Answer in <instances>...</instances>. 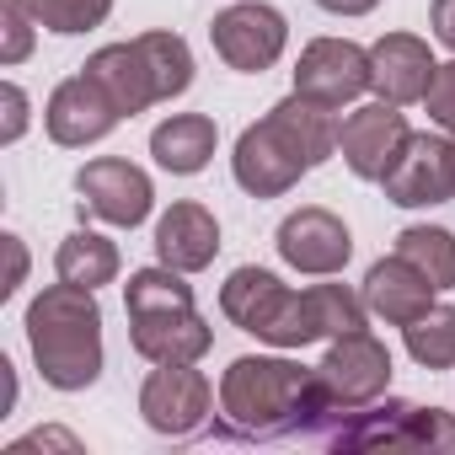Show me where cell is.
I'll return each instance as SVG.
<instances>
[{"label":"cell","mask_w":455,"mask_h":455,"mask_svg":"<svg viewBox=\"0 0 455 455\" xmlns=\"http://www.w3.org/2000/svg\"><path fill=\"white\" fill-rule=\"evenodd\" d=\"M220 311H225V322H236L242 332H252L258 343H274V348H306L322 338H343V332H359L370 316L364 295H354L348 284L290 290V284H279V274H268L258 263L236 268L220 284Z\"/></svg>","instance_id":"1"},{"label":"cell","mask_w":455,"mask_h":455,"mask_svg":"<svg viewBox=\"0 0 455 455\" xmlns=\"http://www.w3.org/2000/svg\"><path fill=\"white\" fill-rule=\"evenodd\" d=\"M332 423V402L316 380V370L295 359H263L242 354L220 375V439H290L311 434L322 439Z\"/></svg>","instance_id":"2"},{"label":"cell","mask_w":455,"mask_h":455,"mask_svg":"<svg viewBox=\"0 0 455 455\" xmlns=\"http://www.w3.org/2000/svg\"><path fill=\"white\" fill-rule=\"evenodd\" d=\"M332 150H338V113L332 108H316L306 97H284L258 124L242 129L236 156H231V172H236V188L242 193L279 198L306 172H316Z\"/></svg>","instance_id":"3"},{"label":"cell","mask_w":455,"mask_h":455,"mask_svg":"<svg viewBox=\"0 0 455 455\" xmlns=\"http://www.w3.org/2000/svg\"><path fill=\"white\" fill-rule=\"evenodd\" d=\"M28 343L54 391H86L102 375V306L97 290L49 284L28 306Z\"/></svg>","instance_id":"4"},{"label":"cell","mask_w":455,"mask_h":455,"mask_svg":"<svg viewBox=\"0 0 455 455\" xmlns=\"http://www.w3.org/2000/svg\"><path fill=\"white\" fill-rule=\"evenodd\" d=\"M124 311H129V343L150 364H198L209 354V343H214L209 322L193 306V290L166 263L129 274Z\"/></svg>","instance_id":"5"},{"label":"cell","mask_w":455,"mask_h":455,"mask_svg":"<svg viewBox=\"0 0 455 455\" xmlns=\"http://www.w3.org/2000/svg\"><path fill=\"white\" fill-rule=\"evenodd\" d=\"M332 450H455V418L439 407L412 402H370L359 412H343L327 434Z\"/></svg>","instance_id":"6"},{"label":"cell","mask_w":455,"mask_h":455,"mask_svg":"<svg viewBox=\"0 0 455 455\" xmlns=\"http://www.w3.org/2000/svg\"><path fill=\"white\" fill-rule=\"evenodd\" d=\"M316 380H322V391L332 402V423H327V434H332L343 412H359V407H370V402H380L391 391V348L370 327L343 332V338H332L327 359L316 364Z\"/></svg>","instance_id":"7"},{"label":"cell","mask_w":455,"mask_h":455,"mask_svg":"<svg viewBox=\"0 0 455 455\" xmlns=\"http://www.w3.org/2000/svg\"><path fill=\"white\" fill-rule=\"evenodd\" d=\"M370 92V49L348 44V38H311L300 49L295 65V97L343 113L348 102H359Z\"/></svg>","instance_id":"8"},{"label":"cell","mask_w":455,"mask_h":455,"mask_svg":"<svg viewBox=\"0 0 455 455\" xmlns=\"http://www.w3.org/2000/svg\"><path fill=\"white\" fill-rule=\"evenodd\" d=\"M140 412H145V423H150L156 434L188 439V434H198V428L209 423V412H214V386H209V375L193 370V364H156V370L145 375V386H140Z\"/></svg>","instance_id":"9"},{"label":"cell","mask_w":455,"mask_h":455,"mask_svg":"<svg viewBox=\"0 0 455 455\" xmlns=\"http://www.w3.org/2000/svg\"><path fill=\"white\" fill-rule=\"evenodd\" d=\"M209 44H214V54L231 65V70L263 76L268 65H279V54L290 44V22L274 6H263V0H242V6H225L214 17Z\"/></svg>","instance_id":"10"},{"label":"cell","mask_w":455,"mask_h":455,"mask_svg":"<svg viewBox=\"0 0 455 455\" xmlns=\"http://www.w3.org/2000/svg\"><path fill=\"white\" fill-rule=\"evenodd\" d=\"M386 198L402 209H428L455 198V134H407L396 166L380 177Z\"/></svg>","instance_id":"11"},{"label":"cell","mask_w":455,"mask_h":455,"mask_svg":"<svg viewBox=\"0 0 455 455\" xmlns=\"http://www.w3.org/2000/svg\"><path fill=\"white\" fill-rule=\"evenodd\" d=\"M407 134L412 129H407V118H402L396 102H364V108H354L338 124V156H343V166L359 182H380L396 166Z\"/></svg>","instance_id":"12"},{"label":"cell","mask_w":455,"mask_h":455,"mask_svg":"<svg viewBox=\"0 0 455 455\" xmlns=\"http://www.w3.org/2000/svg\"><path fill=\"white\" fill-rule=\"evenodd\" d=\"M76 193H81V209L108 220V225H124V231H134V225L150 214L156 204V188L150 177L134 166V161H118V156H97L76 172Z\"/></svg>","instance_id":"13"},{"label":"cell","mask_w":455,"mask_h":455,"mask_svg":"<svg viewBox=\"0 0 455 455\" xmlns=\"http://www.w3.org/2000/svg\"><path fill=\"white\" fill-rule=\"evenodd\" d=\"M279 258L295 268V274H311V279H332L348 268L354 258V236H348V225L322 209V204H306L295 209L284 225H279Z\"/></svg>","instance_id":"14"},{"label":"cell","mask_w":455,"mask_h":455,"mask_svg":"<svg viewBox=\"0 0 455 455\" xmlns=\"http://www.w3.org/2000/svg\"><path fill=\"white\" fill-rule=\"evenodd\" d=\"M118 124H124V113L113 108V97H108L86 70H81V76H70V81H60V86L49 92L44 129H49V140H54V145H65V150H81V145L108 140Z\"/></svg>","instance_id":"15"},{"label":"cell","mask_w":455,"mask_h":455,"mask_svg":"<svg viewBox=\"0 0 455 455\" xmlns=\"http://www.w3.org/2000/svg\"><path fill=\"white\" fill-rule=\"evenodd\" d=\"M434 54L423 38L412 33H386L370 44V92L380 102H396V108H412L428 97V81H434Z\"/></svg>","instance_id":"16"},{"label":"cell","mask_w":455,"mask_h":455,"mask_svg":"<svg viewBox=\"0 0 455 455\" xmlns=\"http://www.w3.org/2000/svg\"><path fill=\"white\" fill-rule=\"evenodd\" d=\"M81 70H86V76H92V81L113 97V108H118L124 118H134V113H145V108L166 102L161 76H156V65H150V54H145V44H140V38L97 49Z\"/></svg>","instance_id":"17"},{"label":"cell","mask_w":455,"mask_h":455,"mask_svg":"<svg viewBox=\"0 0 455 455\" xmlns=\"http://www.w3.org/2000/svg\"><path fill=\"white\" fill-rule=\"evenodd\" d=\"M214 252H220V225H214V214H209L204 204L182 198V204H172V209L156 220V258H161L166 268L198 274V268L214 263Z\"/></svg>","instance_id":"18"},{"label":"cell","mask_w":455,"mask_h":455,"mask_svg":"<svg viewBox=\"0 0 455 455\" xmlns=\"http://www.w3.org/2000/svg\"><path fill=\"white\" fill-rule=\"evenodd\" d=\"M434 279L423 274V268H412L402 252H391V258H380L370 274H364V306L380 316V322H391V327H407V322H418L428 306H434Z\"/></svg>","instance_id":"19"},{"label":"cell","mask_w":455,"mask_h":455,"mask_svg":"<svg viewBox=\"0 0 455 455\" xmlns=\"http://www.w3.org/2000/svg\"><path fill=\"white\" fill-rule=\"evenodd\" d=\"M214 140H220L214 118H204V113H172L166 124H156L150 156H156V166H166L172 177H193V172L209 166Z\"/></svg>","instance_id":"20"},{"label":"cell","mask_w":455,"mask_h":455,"mask_svg":"<svg viewBox=\"0 0 455 455\" xmlns=\"http://www.w3.org/2000/svg\"><path fill=\"white\" fill-rule=\"evenodd\" d=\"M54 274L65 284H81V290H102L118 279V247L97 231H70L54 252Z\"/></svg>","instance_id":"21"},{"label":"cell","mask_w":455,"mask_h":455,"mask_svg":"<svg viewBox=\"0 0 455 455\" xmlns=\"http://www.w3.org/2000/svg\"><path fill=\"white\" fill-rule=\"evenodd\" d=\"M396 252L434 279V290H455V236L444 225H407L396 236Z\"/></svg>","instance_id":"22"},{"label":"cell","mask_w":455,"mask_h":455,"mask_svg":"<svg viewBox=\"0 0 455 455\" xmlns=\"http://www.w3.org/2000/svg\"><path fill=\"white\" fill-rule=\"evenodd\" d=\"M402 338L423 370H455V306H428L418 322L402 327Z\"/></svg>","instance_id":"23"},{"label":"cell","mask_w":455,"mask_h":455,"mask_svg":"<svg viewBox=\"0 0 455 455\" xmlns=\"http://www.w3.org/2000/svg\"><path fill=\"white\" fill-rule=\"evenodd\" d=\"M33 12H38V22H44L49 33L76 38V33H92V28L108 22L113 0H33Z\"/></svg>","instance_id":"24"},{"label":"cell","mask_w":455,"mask_h":455,"mask_svg":"<svg viewBox=\"0 0 455 455\" xmlns=\"http://www.w3.org/2000/svg\"><path fill=\"white\" fill-rule=\"evenodd\" d=\"M33 28H44L33 0H0V65H22L33 54Z\"/></svg>","instance_id":"25"},{"label":"cell","mask_w":455,"mask_h":455,"mask_svg":"<svg viewBox=\"0 0 455 455\" xmlns=\"http://www.w3.org/2000/svg\"><path fill=\"white\" fill-rule=\"evenodd\" d=\"M423 108H428L434 129L455 134V60L434 70V81H428V97H423Z\"/></svg>","instance_id":"26"},{"label":"cell","mask_w":455,"mask_h":455,"mask_svg":"<svg viewBox=\"0 0 455 455\" xmlns=\"http://www.w3.org/2000/svg\"><path fill=\"white\" fill-rule=\"evenodd\" d=\"M0 97H6V129H0V140L17 145V140H22V129H28V92L6 81V92H0Z\"/></svg>","instance_id":"27"},{"label":"cell","mask_w":455,"mask_h":455,"mask_svg":"<svg viewBox=\"0 0 455 455\" xmlns=\"http://www.w3.org/2000/svg\"><path fill=\"white\" fill-rule=\"evenodd\" d=\"M428 28H434V38L455 54V0H434V6H428Z\"/></svg>","instance_id":"28"},{"label":"cell","mask_w":455,"mask_h":455,"mask_svg":"<svg viewBox=\"0 0 455 455\" xmlns=\"http://www.w3.org/2000/svg\"><path fill=\"white\" fill-rule=\"evenodd\" d=\"M6 258H12V274H6V284H0V300L17 295V284L28 279V247H22V236H6Z\"/></svg>","instance_id":"29"},{"label":"cell","mask_w":455,"mask_h":455,"mask_svg":"<svg viewBox=\"0 0 455 455\" xmlns=\"http://www.w3.org/2000/svg\"><path fill=\"white\" fill-rule=\"evenodd\" d=\"M38 444H70V450H81V444H76V434H60V428H38V434L17 439V444H12V455H22V450H38Z\"/></svg>","instance_id":"30"},{"label":"cell","mask_w":455,"mask_h":455,"mask_svg":"<svg viewBox=\"0 0 455 455\" xmlns=\"http://www.w3.org/2000/svg\"><path fill=\"white\" fill-rule=\"evenodd\" d=\"M322 12H332V17H370L380 0H316Z\"/></svg>","instance_id":"31"}]
</instances>
